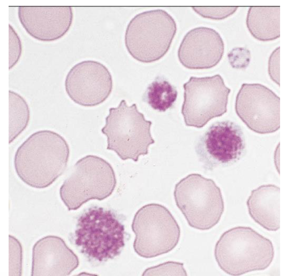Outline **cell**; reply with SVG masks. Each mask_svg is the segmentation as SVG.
Here are the masks:
<instances>
[{"mask_svg": "<svg viewBox=\"0 0 281 276\" xmlns=\"http://www.w3.org/2000/svg\"><path fill=\"white\" fill-rule=\"evenodd\" d=\"M249 213L265 229L275 231L280 227V189L275 185H261L253 190L247 202Z\"/></svg>", "mask_w": 281, "mask_h": 276, "instance_id": "obj_15", "label": "cell"}, {"mask_svg": "<svg viewBox=\"0 0 281 276\" xmlns=\"http://www.w3.org/2000/svg\"><path fill=\"white\" fill-rule=\"evenodd\" d=\"M78 258L60 238L48 236L33 248L31 275L67 276L77 268Z\"/></svg>", "mask_w": 281, "mask_h": 276, "instance_id": "obj_14", "label": "cell"}, {"mask_svg": "<svg viewBox=\"0 0 281 276\" xmlns=\"http://www.w3.org/2000/svg\"><path fill=\"white\" fill-rule=\"evenodd\" d=\"M183 87L181 112L187 126L202 128L212 119L227 112L231 89L220 75L192 77Z\"/></svg>", "mask_w": 281, "mask_h": 276, "instance_id": "obj_9", "label": "cell"}, {"mask_svg": "<svg viewBox=\"0 0 281 276\" xmlns=\"http://www.w3.org/2000/svg\"><path fill=\"white\" fill-rule=\"evenodd\" d=\"M65 92L75 103L82 106L98 105L106 101L113 87L108 68L96 61L87 60L75 64L65 78Z\"/></svg>", "mask_w": 281, "mask_h": 276, "instance_id": "obj_11", "label": "cell"}, {"mask_svg": "<svg viewBox=\"0 0 281 276\" xmlns=\"http://www.w3.org/2000/svg\"><path fill=\"white\" fill-rule=\"evenodd\" d=\"M238 6H193L192 9L204 18L216 20L225 19L234 14Z\"/></svg>", "mask_w": 281, "mask_h": 276, "instance_id": "obj_21", "label": "cell"}, {"mask_svg": "<svg viewBox=\"0 0 281 276\" xmlns=\"http://www.w3.org/2000/svg\"><path fill=\"white\" fill-rule=\"evenodd\" d=\"M132 228L135 235V251L140 256L151 258L167 253L178 244L180 228L168 210L157 203L147 204L136 213Z\"/></svg>", "mask_w": 281, "mask_h": 276, "instance_id": "obj_8", "label": "cell"}, {"mask_svg": "<svg viewBox=\"0 0 281 276\" xmlns=\"http://www.w3.org/2000/svg\"><path fill=\"white\" fill-rule=\"evenodd\" d=\"M268 72L271 79L280 85V47L272 53L268 63Z\"/></svg>", "mask_w": 281, "mask_h": 276, "instance_id": "obj_23", "label": "cell"}, {"mask_svg": "<svg viewBox=\"0 0 281 276\" xmlns=\"http://www.w3.org/2000/svg\"><path fill=\"white\" fill-rule=\"evenodd\" d=\"M76 244L81 252L100 262L113 258L125 245L124 226L110 210L89 209L79 218Z\"/></svg>", "mask_w": 281, "mask_h": 276, "instance_id": "obj_7", "label": "cell"}, {"mask_svg": "<svg viewBox=\"0 0 281 276\" xmlns=\"http://www.w3.org/2000/svg\"><path fill=\"white\" fill-rule=\"evenodd\" d=\"M177 93L176 88L168 81L156 79L149 85L145 96L146 101L152 108L165 112L172 106Z\"/></svg>", "mask_w": 281, "mask_h": 276, "instance_id": "obj_18", "label": "cell"}, {"mask_svg": "<svg viewBox=\"0 0 281 276\" xmlns=\"http://www.w3.org/2000/svg\"><path fill=\"white\" fill-rule=\"evenodd\" d=\"M116 179L111 164L101 158L88 155L79 160L60 189V198L69 211L89 200H101L110 195Z\"/></svg>", "mask_w": 281, "mask_h": 276, "instance_id": "obj_6", "label": "cell"}, {"mask_svg": "<svg viewBox=\"0 0 281 276\" xmlns=\"http://www.w3.org/2000/svg\"><path fill=\"white\" fill-rule=\"evenodd\" d=\"M229 62L231 66L234 68L243 69L248 65L251 58L250 51L243 47L233 48L228 54Z\"/></svg>", "mask_w": 281, "mask_h": 276, "instance_id": "obj_22", "label": "cell"}, {"mask_svg": "<svg viewBox=\"0 0 281 276\" xmlns=\"http://www.w3.org/2000/svg\"><path fill=\"white\" fill-rule=\"evenodd\" d=\"M174 195L190 227L207 230L220 221L224 202L220 188L212 179L198 174H189L176 184Z\"/></svg>", "mask_w": 281, "mask_h": 276, "instance_id": "obj_5", "label": "cell"}, {"mask_svg": "<svg viewBox=\"0 0 281 276\" xmlns=\"http://www.w3.org/2000/svg\"><path fill=\"white\" fill-rule=\"evenodd\" d=\"M70 154L65 139L54 131L39 130L30 135L17 149L14 165L20 179L32 187L51 185L64 172Z\"/></svg>", "mask_w": 281, "mask_h": 276, "instance_id": "obj_1", "label": "cell"}, {"mask_svg": "<svg viewBox=\"0 0 281 276\" xmlns=\"http://www.w3.org/2000/svg\"><path fill=\"white\" fill-rule=\"evenodd\" d=\"M235 108L241 120L256 133H271L280 128V97L262 84H243L236 97Z\"/></svg>", "mask_w": 281, "mask_h": 276, "instance_id": "obj_10", "label": "cell"}, {"mask_svg": "<svg viewBox=\"0 0 281 276\" xmlns=\"http://www.w3.org/2000/svg\"><path fill=\"white\" fill-rule=\"evenodd\" d=\"M245 148L240 127L232 121H224L210 127L199 141L196 151L205 164L212 168L238 160Z\"/></svg>", "mask_w": 281, "mask_h": 276, "instance_id": "obj_12", "label": "cell"}, {"mask_svg": "<svg viewBox=\"0 0 281 276\" xmlns=\"http://www.w3.org/2000/svg\"><path fill=\"white\" fill-rule=\"evenodd\" d=\"M109 112L101 130L107 137V149L115 152L124 160L137 162L140 156L147 154L149 147L155 143L150 132L152 122L145 119L136 104L129 106L122 100Z\"/></svg>", "mask_w": 281, "mask_h": 276, "instance_id": "obj_4", "label": "cell"}, {"mask_svg": "<svg viewBox=\"0 0 281 276\" xmlns=\"http://www.w3.org/2000/svg\"><path fill=\"white\" fill-rule=\"evenodd\" d=\"M274 254L270 239L245 226L236 227L224 232L214 251L219 267L232 276L265 270L272 262Z\"/></svg>", "mask_w": 281, "mask_h": 276, "instance_id": "obj_2", "label": "cell"}, {"mask_svg": "<svg viewBox=\"0 0 281 276\" xmlns=\"http://www.w3.org/2000/svg\"><path fill=\"white\" fill-rule=\"evenodd\" d=\"M182 263L168 261L149 267L143 272V276H187Z\"/></svg>", "mask_w": 281, "mask_h": 276, "instance_id": "obj_19", "label": "cell"}, {"mask_svg": "<svg viewBox=\"0 0 281 276\" xmlns=\"http://www.w3.org/2000/svg\"><path fill=\"white\" fill-rule=\"evenodd\" d=\"M9 144L13 142L26 128L30 112L25 99L19 93L9 91Z\"/></svg>", "mask_w": 281, "mask_h": 276, "instance_id": "obj_17", "label": "cell"}, {"mask_svg": "<svg viewBox=\"0 0 281 276\" xmlns=\"http://www.w3.org/2000/svg\"><path fill=\"white\" fill-rule=\"evenodd\" d=\"M176 30L175 20L165 10L144 11L136 15L128 24L125 45L136 60L143 63L153 62L168 52Z\"/></svg>", "mask_w": 281, "mask_h": 276, "instance_id": "obj_3", "label": "cell"}, {"mask_svg": "<svg viewBox=\"0 0 281 276\" xmlns=\"http://www.w3.org/2000/svg\"><path fill=\"white\" fill-rule=\"evenodd\" d=\"M9 276L21 275L22 259V248L19 242L9 236Z\"/></svg>", "mask_w": 281, "mask_h": 276, "instance_id": "obj_20", "label": "cell"}, {"mask_svg": "<svg viewBox=\"0 0 281 276\" xmlns=\"http://www.w3.org/2000/svg\"><path fill=\"white\" fill-rule=\"evenodd\" d=\"M246 23L250 33L256 39L263 41L276 39L280 35V7L251 6Z\"/></svg>", "mask_w": 281, "mask_h": 276, "instance_id": "obj_16", "label": "cell"}, {"mask_svg": "<svg viewBox=\"0 0 281 276\" xmlns=\"http://www.w3.org/2000/svg\"><path fill=\"white\" fill-rule=\"evenodd\" d=\"M224 45L220 34L213 29L197 27L188 31L178 50L180 63L190 69L212 68L220 61Z\"/></svg>", "mask_w": 281, "mask_h": 276, "instance_id": "obj_13", "label": "cell"}]
</instances>
